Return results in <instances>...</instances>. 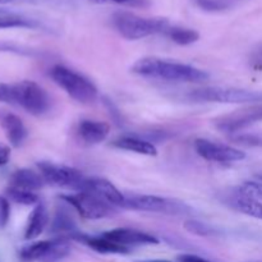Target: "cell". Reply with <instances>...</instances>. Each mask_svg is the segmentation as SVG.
Here are the masks:
<instances>
[{"instance_id":"cell-1","label":"cell","mask_w":262,"mask_h":262,"mask_svg":"<svg viewBox=\"0 0 262 262\" xmlns=\"http://www.w3.org/2000/svg\"><path fill=\"white\" fill-rule=\"evenodd\" d=\"M133 73L148 78L164 79L170 82H188V83H199L207 81L210 74L204 69L189 64L170 61L166 59L147 56L136 61L132 67Z\"/></svg>"},{"instance_id":"cell-2","label":"cell","mask_w":262,"mask_h":262,"mask_svg":"<svg viewBox=\"0 0 262 262\" xmlns=\"http://www.w3.org/2000/svg\"><path fill=\"white\" fill-rule=\"evenodd\" d=\"M0 102L20 106L35 117H41L51 109V97L45 89L33 81L0 83Z\"/></svg>"},{"instance_id":"cell-3","label":"cell","mask_w":262,"mask_h":262,"mask_svg":"<svg viewBox=\"0 0 262 262\" xmlns=\"http://www.w3.org/2000/svg\"><path fill=\"white\" fill-rule=\"evenodd\" d=\"M113 26L127 40H141L156 33H165L170 23L165 18H146L128 12L113 15Z\"/></svg>"},{"instance_id":"cell-4","label":"cell","mask_w":262,"mask_h":262,"mask_svg":"<svg viewBox=\"0 0 262 262\" xmlns=\"http://www.w3.org/2000/svg\"><path fill=\"white\" fill-rule=\"evenodd\" d=\"M122 207L135 211L156 212L171 216H186L193 214V209L181 200L154 194H124Z\"/></svg>"},{"instance_id":"cell-5","label":"cell","mask_w":262,"mask_h":262,"mask_svg":"<svg viewBox=\"0 0 262 262\" xmlns=\"http://www.w3.org/2000/svg\"><path fill=\"white\" fill-rule=\"evenodd\" d=\"M50 77L72 99L81 104H91L97 99V89L87 77L67 67L54 66Z\"/></svg>"},{"instance_id":"cell-6","label":"cell","mask_w":262,"mask_h":262,"mask_svg":"<svg viewBox=\"0 0 262 262\" xmlns=\"http://www.w3.org/2000/svg\"><path fill=\"white\" fill-rule=\"evenodd\" d=\"M187 99L194 102H220V104H258L262 102V91L237 87H204L192 90Z\"/></svg>"},{"instance_id":"cell-7","label":"cell","mask_w":262,"mask_h":262,"mask_svg":"<svg viewBox=\"0 0 262 262\" xmlns=\"http://www.w3.org/2000/svg\"><path fill=\"white\" fill-rule=\"evenodd\" d=\"M60 200L69 205L79 216L89 220H99L117 214V207L90 191H77L76 193L63 194Z\"/></svg>"},{"instance_id":"cell-8","label":"cell","mask_w":262,"mask_h":262,"mask_svg":"<svg viewBox=\"0 0 262 262\" xmlns=\"http://www.w3.org/2000/svg\"><path fill=\"white\" fill-rule=\"evenodd\" d=\"M37 169L38 173L45 181V184H50L54 187L79 191L86 179V177L78 169L67 165H59V164L50 163V161H40L37 163Z\"/></svg>"},{"instance_id":"cell-9","label":"cell","mask_w":262,"mask_h":262,"mask_svg":"<svg viewBox=\"0 0 262 262\" xmlns=\"http://www.w3.org/2000/svg\"><path fill=\"white\" fill-rule=\"evenodd\" d=\"M257 122H262V102L250 104L229 114L222 115L214 120V125L220 132L235 135Z\"/></svg>"},{"instance_id":"cell-10","label":"cell","mask_w":262,"mask_h":262,"mask_svg":"<svg viewBox=\"0 0 262 262\" xmlns=\"http://www.w3.org/2000/svg\"><path fill=\"white\" fill-rule=\"evenodd\" d=\"M193 146L197 155L201 156L205 160L212 161V163H235V161H241L246 158V154L239 148L205 140V138H199L194 141Z\"/></svg>"},{"instance_id":"cell-11","label":"cell","mask_w":262,"mask_h":262,"mask_svg":"<svg viewBox=\"0 0 262 262\" xmlns=\"http://www.w3.org/2000/svg\"><path fill=\"white\" fill-rule=\"evenodd\" d=\"M102 235L112 242L129 248V250L137 246H155L160 242L155 235L142 232V230L132 229V228H115V229L104 232Z\"/></svg>"},{"instance_id":"cell-12","label":"cell","mask_w":262,"mask_h":262,"mask_svg":"<svg viewBox=\"0 0 262 262\" xmlns=\"http://www.w3.org/2000/svg\"><path fill=\"white\" fill-rule=\"evenodd\" d=\"M223 202L232 207V209H234L235 211H239L251 217L262 220V202L241 191L239 187L224 193Z\"/></svg>"},{"instance_id":"cell-13","label":"cell","mask_w":262,"mask_h":262,"mask_svg":"<svg viewBox=\"0 0 262 262\" xmlns=\"http://www.w3.org/2000/svg\"><path fill=\"white\" fill-rule=\"evenodd\" d=\"M79 191L92 192L115 207H122L124 202V194L112 182L105 178H99V177L86 178Z\"/></svg>"},{"instance_id":"cell-14","label":"cell","mask_w":262,"mask_h":262,"mask_svg":"<svg viewBox=\"0 0 262 262\" xmlns=\"http://www.w3.org/2000/svg\"><path fill=\"white\" fill-rule=\"evenodd\" d=\"M50 233L55 237L68 238V239H73L74 235L79 233L71 206L67 202L56 206L54 217L50 223Z\"/></svg>"},{"instance_id":"cell-15","label":"cell","mask_w":262,"mask_h":262,"mask_svg":"<svg viewBox=\"0 0 262 262\" xmlns=\"http://www.w3.org/2000/svg\"><path fill=\"white\" fill-rule=\"evenodd\" d=\"M0 127L13 147H19L27 138V128L23 120L9 110L0 109Z\"/></svg>"},{"instance_id":"cell-16","label":"cell","mask_w":262,"mask_h":262,"mask_svg":"<svg viewBox=\"0 0 262 262\" xmlns=\"http://www.w3.org/2000/svg\"><path fill=\"white\" fill-rule=\"evenodd\" d=\"M74 241H78L82 242L83 245H86L87 247L92 248L94 251L99 253H112V255H128L130 252L129 248L123 247V246L117 245V243L112 242L107 238H105L104 235H89L84 234V233H77L73 237Z\"/></svg>"},{"instance_id":"cell-17","label":"cell","mask_w":262,"mask_h":262,"mask_svg":"<svg viewBox=\"0 0 262 262\" xmlns=\"http://www.w3.org/2000/svg\"><path fill=\"white\" fill-rule=\"evenodd\" d=\"M110 132V125L100 120H81L78 124V135L83 142L89 145H97L106 140Z\"/></svg>"},{"instance_id":"cell-18","label":"cell","mask_w":262,"mask_h":262,"mask_svg":"<svg viewBox=\"0 0 262 262\" xmlns=\"http://www.w3.org/2000/svg\"><path fill=\"white\" fill-rule=\"evenodd\" d=\"M114 147L120 150L130 151V152L140 154L145 156H156L158 155V148L151 141L143 140V138L136 137V136H123L117 138L112 142Z\"/></svg>"},{"instance_id":"cell-19","label":"cell","mask_w":262,"mask_h":262,"mask_svg":"<svg viewBox=\"0 0 262 262\" xmlns=\"http://www.w3.org/2000/svg\"><path fill=\"white\" fill-rule=\"evenodd\" d=\"M10 187L26 189V191L36 192L45 186V181L40 173L31 170V169H18L12 174L9 179Z\"/></svg>"},{"instance_id":"cell-20","label":"cell","mask_w":262,"mask_h":262,"mask_svg":"<svg viewBox=\"0 0 262 262\" xmlns=\"http://www.w3.org/2000/svg\"><path fill=\"white\" fill-rule=\"evenodd\" d=\"M48 223L49 214L48 210H46V206L43 204H40V202H38V204L33 207L32 212H31L30 217H28L27 227H26L25 230V239H36L38 235L42 234Z\"/></svg>"},{"instance_id":"cell-21","label":"cell","mask_w":262,"mask_h":262,"mask_svg":"<svg viewBox=\"0 0 262 262\" xmlns=\"http://www.w3.org/2000/svg\"><path fill=\"white\" fill-rule=\"evenodd\" d=\"M40 26L37 20L19 13L0 9V30L4 28H36Z\"/></svg>"},{"instance_id":"cell-22","label":"cell","mask_w":262,"mask_h":262,"mask_svg":"<svg viewBox=\"0 0 262 262\" xmlns=\"http://www.w3.org/2000/svg\"><path fill=\"white\" fill-rule=\"evenodd\" d=\"M51 243H53V239H48L40 241V242H33L31 243V245L25 246L19 252L20 258L25 261L31 262H42L45 256L48 255L49 250H50Z\"/></svg>"},{"instance_id":"cell-23","label":"cell","mask_w":262,"mask_h":262,"mask_svg":"<svg viewBox=\"0 0 262 262\" xmlns=\"http://www.w3.org/2000/svg\"><path fill=\"white\" fill-rule=\"evenodd\" d=\"M164 35L168 36L173 42L182 46L191 45V43H194L200 38V33L196 30L179 27V26H170Z\"/></svg>"},{"instance_id":"cell-24","label":"cell","mask_w":262,"mask_h":262,"mask_svg":"<svg viewBox=\"0 0 262 262\" xmlns=\"http://www.w3.org/2000/svg\"><path fill=\"white\" fill-rule=\"evenodd\" d=\"M7 196L12 201L17 202L19 205H26V206H32V205L38 204V196L35 192L15 188V187H9L7 189Z\"/></svg>"},{"instance_id":"cell-25","label":"cell","mask_w":262,"mask_h":262,"mask_svg":"<svg viewBox=\"0 0 262 262\" xmlns=\"http://www.w3.org/2000/svg\"><path fill=\"white\" fill-rule=\"evenodd\" d=\"M230 141L248 147H262V132H239L230 136Z\"/></svg>"},{"instance_id":"cell-26","label":"cell","mask_w":262,"mask_h":262,"mask_svg":"<svg viewBox=\"0 0 262 262\" xmlns=\"http://www.w3.org/2000/svg\"><path fill=\"white\" fill-rule=\"evenodd\" d=\"M197 7L206 12H224L242 0H193Z\"/></svg>"},{"instance_id":"cell-27","label":"cell","mask_w":262,"mask_h":262,"mask_svg":"<svg viewBox=\"0 0 262 262\" xmlns=\"http://www.w3.org/2000/svg\"><path fill=\"white\" fill-rule=\"evenodd\" d=\"M184 228L187 232L192 233V234L200 235V237H210V235H216V229L211 225L206 224V223L199 222V220H187L184 223Z\"/></svg>"},{"instance_id":"cell-28","label":"cell","mask_w":262,"mask_h":262,"mask_svg":"<svg viewBox=\"0 0 262 262\" xmlns=\"http://www.w3.org/2000/svg\"><path fill=\"white\" fill-rule=\"evenodd\" d=\"M239 189L248 196L253 197V199L258 200L262 202V182L257 181H247L239 187Z\"/></svg>"},{"instance_id":"cell-29","label":"cell","mask_w":262,"mask_h":262,"mask_svg":"<svg viewBox=\"0 0 262 262\" xmlns=\"http://www.w3.org/2000/svg\"><path fill=\"white\" fill-rule=\"evenodd\" d=\"M91 2L102 3V4L124 5V7H133V8H145L150 4L148 0H91Z\"/></svg>"},{"instance_id":"cell-30","label":"cell","mask_w":262,"mask_h":262,"mask_svg":"<svg viewBox=\"0 0 262 262\" xmlns=\"http://www.w3.org/2000/svg\"><path fill=\"white\" fill-rule=\"evenodd\" d=\"M10 217V205L5 197L0 196V228H4L8 224Z\"/></svg>"},{"instance_id":"cell-31","label":"cell","mask_w":262,"mask_h":262,"mask_svg":"<svg viewBox=\"0 0 262 262\" xmlns=\"http://www.w3.org/2000/svg\"><path fill=\"white\" fill-rule=\"evenodd\" d=\"M0 3H30V4H58L64 5L69 0H0Z\"/></svg>"},{"instance_id":"cell-32","label":"cell","mask_w":262,"mask_h":262,"mask_svg":"<svg viewBox=\"0 0 262 262\" xmlns=\"http://www.w3.org/2000/svg\"><path fill=\"white\" fill-rule=\"evenodd\" d=\"M178 262H210L206 258L200 257L197 255H192V253H183V255H179L177 257Z\"/></svg>"},{"instance_id":"cell-33","label":"cell","mask_w":262,"mask_h":262,"mask_svg":"<svg viewBox=\"0 0 262 262\" xmlns=\"http://www.w3.org/2000/svg\"><path fill=\"white\" fill-rule=\"evenodd\" d=\"M10 159V148L7 145L0 143V166L7 165Z\"/></svg>"},{"instance_id":"cell-34","label":"cell","mask_w":262,"mask_h":262,"mask_svg":"<svg viewBox=\"0 0 262 262\" xmlns=\"http://www.w3.org/2000/svg\"><path fill=\"white\" fill-rule=\"evenodd\" d=\"M138 262H171L168 260H143V261H138Z\"/></svg>"},{"instance_id":"cell-35","label":"cell","mask_w":262,"mask_h":262,"mask_svg":"<svg viewBox=\"0 0 262 262\" xmlns=\"http://www.w3.org/2000/svg\"><path fill=\"white\" fill-rule=\"evenodd\" d=\"M256 178H257L258 181L262 182V174H257V176H256Z\"/></svg>"},{"instance_id":"cell-36","label":"cell","mask_w":262,"mask_h":262,"mask_svg":"<svg viewBox=\"0 0 262 262\" xmlns=\"http://www.w3.org/2000/svg\"><path fill=\"white\" fill-rule=\"evenodd\" d=\"M261 54H262V49H261Z\"/></svg>"}]
</instances>
